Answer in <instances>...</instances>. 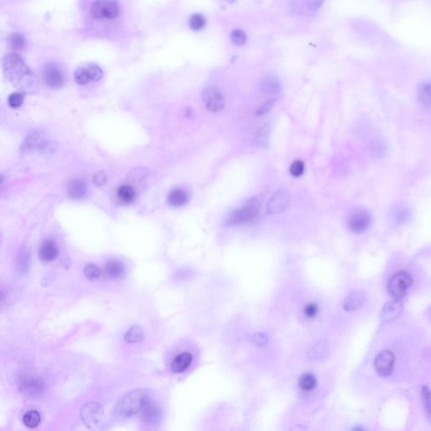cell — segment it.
<instances>
[{"instance_id":"6da1fadb","label":"cell","mask_w":431,"mask_h":431,"mask_svg":"<svg viewBox=\"0 0 431 431\" xmlns=\"http://www.w3.org/2000/svg\"><path fill=\"white\" fill-rule=\"evenodd\" d=\"M2 65L7 79L20 91L32 95L38 90L37 78L19 55H5Z\"/></svg>"},{"instance_id":"7a4b0ae2","label":"cell","mask_w":431,"mask_h":431,"mask_svg":"<svg viewBox=\"0 0 431 431\" xmlns=\"http://www.w3.org/2000/svg\"><path fill=\"white\" fill-rule=\"evenodd\" d=\"M150 402V393L147 390L132 391L125 396L116 405V411L123 417L131 416L141 412Z\"/></svg>"},{"instance_id":"3957f363","label":"cell","mask_w":431,"mask_h":431,"mask_svg":"<svg viewBox=\"0 0 431 431\" xmlns=\"http://www.w3.org/2000/svg\"><path fill=\"white\" fill-rule=\"evenodd\" d=\"M260 210V201L257 198L249 199L240 209L233 211L227 219L228 225H242L254 220Z\"/></svg>"},{"instance_id":"277c9868","label":"cell","mask_w":431,"mask_h":431,"mask_svg":"<svg viewBox=\"0 0 431 431\" xmlns=\"http://www.w3.org/2000/svg\"><path fill=\"white\" fill-rule=\"evenodd\" d=\"M413 279L408 272H398L388 282V291L393 299L400 300L404 297L412 285Z\"/></svg>"},{"instance_id":"5b68a950","label":"cell","mask_w":431,"mask_h":431,"mask_svg":"<svg viewBox=\"0 0 431 431\" xmlns=\"http://www.w3.org/2000/svg\"><path fill=\"white\" fill-rule=\"evenodd\" d=\"M119 5L115 1H96L92 3L90 11L96 19H113L119 15Z\"/></svg>"},{"instance_id":"8992f818","label":"cell","mask_w":431,"mask_h":431,"mask_svg":"<svg viewBox=\"0 0 431 431\" xmlns=\"http://www.w3.org/2000/svg\"><path fill=\"white\" fill-rule=\"evenodd\" d=\"M103 70L97 64H89L80 67L74 73V80L80 85H85L90 82H97L103 77Z\"/></svg>"},{"instance_id":"52a82bcc","label":"cell","mask_w":431,"mask_h":431,"mask_svg":"<svg viewBox=\"0 0 431 431\" xmlns=\"http://www.w3.org/2000/svg\"><path fill=\"white\" fill-rule=\"evenodd\" d=\"M395 363V356L393 352L389 351H383L377 354L374 361V368L382 377H390L393 372Z\"/></svg>"},{"instance_id":"ba28073f","label":"cell","mask_w":431,"mask_h":431,"mask_svg":"<svg viewBox=\"0 0 431 431\" xmlns=\"http://www.w3.org/2000/svg\"><path fill=\"white\" fill-rule=\"evenodd\" d=\"M43 80L51 88H60L65 83V74L58 64L48 63L43 67Z\"/></svg>"},{"instance_id":"9c48e42d","label":"cell","mask_w":431,"mask_h":431,"mask_svg":"<svg viewBox=\"0 0 431 431\" xmlns=\"http://www.w3.org/2000/svg\"><path fill=\"white\" fill-rule=\"evenodd\" d=\"M202 99L208 110L211 112H218L224 107V98L223 94L217 87H208L203 92Z\"/></svg>"},{"instance_id":"30bf717a","label":"cell","mask_w":431,"mask_h":431,"mask_svg":"<svg viewBox=\"0 0 431 431\" xmlns=\"http://www.w3.org/2000/svg\"><path fill=\"white\" fill-rule=\"evenodd\" d=\"M291 195L285 189H281L275 192L269 200L267 203V211L271 214H276L287 210L290 203Z\"/></svg>"},{"instance_id":"8fae6325","label":"cell","mask_w":431,"mask_h":431,"mask_svg":"<svg viewBox=\"0 0 431 431\" xmlns=\"http://www.w3.org/2000/svg\"><path fill=\"white\" fill-rule=\"evenodd\" d=\"M81 416L83 421L89 427L97 425L103 416L101 406L97 402H90L83 406L81 409Z\"/></svg>"},{"instance_id":"7c38bea8","label":"cell","mask_w":431,"mask_h":431,"mask_svg":"<svg viewBox=\"0 0 431 431\" xmlns=\"http://www.w3.org/2000/svg\"><path fill=\"white\" fill-rule=\"evenodd\" d=\"M370 223V215L363 210L354 211L351 215V217H349L348 226L353 233H363L367 229Z\"/></svg>"},{"instance_id":"4fadbf2b","label":"cell","mask_w":431,"mask_h":431,"mask_svg":"<svg viewBox=\"0 0 431 431\" xmlns=\"http://www.w3.org/2000/svg\"><path fill=\"white\" fill-rule=\"evenodd\" d=\"M403 310V303L401 300L393 299L386 303L381 313V318L385 322H392L396 319Z\"/></svg>"},{"instance_id":"5bb4252c","label":"cell","mask_w":431,"mask_h":431,"mask_svg":"<svg viewBox=\"0 0 431 431\" xmlns=\"http://www.w3.org/2000/svg\"><path fill=\"white\" fill-rule=\"evenodd\" d=\"M366 302V295L362 291H353L349 294L344 302V309L346 312H354L359 309Z\"/></svg>"},{"instance_id":"9a60e30c","label":"cell","mask_w":431,"mask_h":431,"mask_svg":"<svg viewBox=\"0 0 431 431\" xmlns=\"http://www.w3.org/2000/svg\"><path fill=\"white\" fill-rule=\"evenodd\" d=\"M329 351V342L325 339H321L317 342L307 352V359L311 361L322 360L328 354Z\"/></svg>"},{"instance_id":"2e32d148","label":"cell","mask_w":431,"mask_h":431,"mask_svg":"<svg viewBox=\"0 0 431 431\" xmlns=\"http://www.w3.org/2000/svg\"><path fill=\"white\" fill-rule=\"evenodd\" d=\"M141 412H142V418L144 419V421L146 422L147 424H156L160 421V418H161L160 408L151 401L144 407V409Z\"/></svg>"},{"instance_id":"e0dca14e","label":"cell","mask_w":431,"mask_h":431,"mask_svg":"<svg viewBox=\"0 0 431 431\" xmlns=\"http://www.w3.org/2000/svg\"><path fill=\"white\" fill-rule=\"evenodd\" d=\"M192 362V354L184 352L178 354L172 362V370L176 373H181L188 369Z\"/></svg>"},{"instance_id":"ac0fdd59","label":"cell","mask_w":431,"mask_h":431,"mask_svg":"<svg viewBox=\"0 0 431 431\" xmlns=\"http://www.w3.org/2000/svg\"><path fill=\"white\" fill-rule=\"evenodd\" d=\"M58 255V249L53 242L45 241L39 249V257L42 261L50 262L56 259Z\"/></svg>"},{"instance_id":"d6986e66","label":"cell","mask_w":431,"mask_h":431,"mask_svg":"<svg viewBox=\"0 0 431 431\" xmlns=\"http://www.w3.org/2000/svg\"><path fill=\"white\" fill-rule=\"evenodd\" d=\"M23 392L30 394L40 393L43 390V383L36 377H27L21 383Z\"/></svg>"},{"instance_id":"ffe728a7","label":"cell","mask_w":431,"mask_h":431,"mask_svg":"<svg viewBox=\"0 0 431 431\" xmlns=\"http://www.w3.org/2000/svg\"><path fill=\"white\" fill-rule=\"evenodd\" d=\"M418 99L423 106L431 109V80H426L418 86Z\"/></svg>"},{"instance_id":"44dd1931","label":"cell","mask_w":431,"mask_h":431,"mask_svg":"<svg viewBox=\"0 0 431 431\" xmlns=\"http://www.w3.org/2000/svg\"><path fill=\"white\" fill-rule=\"evenodd\" d=\"M67 192L71 198H83L86 194V185L80 179H74L69 183Z\"/></svg>"},{"instance_id":"7402d4cb","label":"cell","mask_w":431,"mask_h":431,"mask_svg":"<svg viewBox=\"0 0 431 431\" xmlns=\"http://www.w3.org/2000/svg\"><path fill=\"white\" fill-rule=\"evenodd\" d=\"M188 195L187 193L181 189H176L170 192L168 201L172 207L179 208L182 207L187 202Z\"/></svg>"},{"instance_id":"603a6c76","label":"cell","mask_w":431,"mask_h":431,"mask_svg":"<svg viewBox=\"0 0 431 431\" xmlns=\"http://www.w3.org/2000/svg\"><path fill=\"white\" fill-rule=\"evenodd\" d=\"M144 337L145 335L144 330L138 326H133L131 329H128V332L126 333L124 339L128 343H138L143 341Z\"/></svg>"},{"instance_id":"cb8c5ba5","label":"cell","mask_w":431,"mask_h":431,"mask_svg":"<svg viewBox=\"0 0 431 431\" xmlns=\"http://www.w3.org/2000/svg\"><path fill=\"white\" fill-rule=\"evenodd\" d=\"M421 399L425 415L431 423V390L428 386L422 387Z\"/></svg>"},{"instance_id":"d4e9b609","label":"cell","mask_w":431,"mask_h":431,"mask_svg":"<svg viewBox=\"0 0 431 431\" xmlns=\"http://www.w3.org/2000/svg\"><path fill=\"white\" fill-rule=\"evenodd\" d=\"M117 195L119 198L125 203H131L135 199L136 192L131 185H124L119 187Z\"/></svg>"},{"instance_id":"484cf974","label":"cell","mask_w":431,"mask_h":431,"mask_svg":"<svg viewBox=\"0 0 431 431\" xmlns=\"http://www.w3.org/2000/svg\"><path fill=\"white\" fill-rule=\"evenodd\" d=\"M317 385V379L315 376H313V374L307 373L304 374L300 377L299 380V386L301 389L309 392L315 388Z\"/></svg>"},{"instance_id":"4316f807","label":"cell","mask_w":431,"mask_h":431,"mask_svg":"<svg viewBox=\"0 0 431 431\" xmlns=\"http://www.w3.org/2000/svg\"><path fill=\"white\" fill-rule=\"evenodd\" d=\"M41 422V415L37 411L31 410L25 414L23 416L24 425L29 428H35Z\"/></svg>"},{"instance_id":"83f0119b","label":"cell","mask_w":431,"mask_h":431,"mask_svg":"<svg viewBox=\"0 0 431 431\" xmlns=\"http://www.w3.org/2000/svg\"><path fill=\"white\" fill-rule=\"evenodd\" d=\"M124 271V266L121 262L117 260H111L106 265V273L110 277L117 278L122 275Z\"/></svg>"},{"instance_id":"f1b7e54d","label":"cell","mask_w":431,"mask_h":431,"mask_svg":"<svg viewBox=\"0 0 431 431\" xmlns=\"http://www.w3.org/2000/svg\"><path fill=\"white\" fill-rule=\"evenodd\" d=\"M10 45L11 48L17 51L24 49L26 47V38L24 35L19 32L13 33L10 37Z\"/></svg>"},{"instance_id":"f546056e","label":"cell","mask_w":431,"mask_h":431,"mask_svg":"<svg viewBox=\"0 0 431 431\" xmlns=\"http://www.w3.org/2000/svg\"><path fill=\"white\" fill-rule=\"evenodd\" d=\"M205 25H206V19H205L204 16H201L200 14L193 15L190 19V26L194 31H200V30L203 29Z\"/></svg>"},{"instance_id":"4dcf8cb0","label":"cell","mask_w":431,"mask_h":431,"mask_svg":"<svg viewBox=\"0 0 431 431\" xmlns=\"http://www.w3.org/2000/svg\"><path fill=\"white\" fill-rule=\"evenodd\" d=\"M83 273L87 279H89L90 281H94L99 277L100 270L97 265H94V264H89L84 267Z\"/></svg>"},{"instance_id":"1f68e13d","label":"cell","mask_w":431,"mask_h":431,"mask_svg":"<svg viewBox=\"0 0 431 431\" xmlns=\"http://www.w3.org/2000/svg\"><path fill=\"white\" fill-rule=\"evenodd\" d=\"M23 102H24V96L21 92L12 93L8 98L9 106L12 108H18L19 106H22Z\"/></svg>"},{"instance_id":"d6a6232c","label":"cell","mask_w":431,"mask_h":431,"mask_svg":"<svg viewBox=\"0 0 431 431\" xmlns=\"http://www.w3.org/2000/svg\"><path fill=\"white\" fill-rule=\"evenodd\" d=\"M231 41L236 46H243L247 41V36L243 31L235 30L231 33Z\"/></svg>"},{"instance_id":"836d02e7","label":"cell","mask_w":431,"mask_h":431,"mask_svg":"<svg viewBox=\"0 0 431 431\" xmlns=\"http://www.w3.org/2000/svg\"><path fill=\"white\" fill-rule=\"evenodd\" d=\"M249 340V342L252 343L253 345L259 346V347H262V346H265L267 344L268 337L264 335V334H262V333H255L252 335H250Z\"/></svg>"},{"instance_id":"e575fe53","label":"cell","mask_w":431,"mask_h":431,"mask_svg":"<svg viewBox=\"0 0 431 431\" xmlns=\"http://www.w3.org/2000/svg\"><path fill=\"white\" fill-rule=\"evenodd\" d=\"M319 306L316 303H308L305 306L303 309L304 315L309 319H313L314 318H316L317 315L319 314Z\"/></svg>"},{"instance_id":"d590c367","label":"cell","mask_w":431,"mask_h":431,"mask_svg":"<svg viewBox=\"0 0 431 431\" xmlns=\"http://www.w3.org/2000/svg\"><path fill=\"white\" fill-rule=\"evenodd\" d=\"M304 169H305V167H304L303 162H302L300 160H297V161L293 162L290 167V174L293 177H299L303 174Z\"/></svg>"},{"instance_id":"8d00e7d4","label":"cell","mask_w":431,"mask_h":431,"mask_svg":"<svg viewBox=\"0 0 431 431\" xmlns=\"http://www.w3.org/2000/svg\"><path fill=\"white\" fill-rule=\"evenodd\" d=\"M263 88L270 92H276L279 90L280 86H279V83L276 80H273V79H270V80L267 79L263 83Z\"/></svg>"},{"instance_id":"74e56055","label":"cell","mask_w":431,"mask_h":431,"mask_svg":"<svg viewBox=\"0 0 431 431\" xmlns=\"http://www.w3.org/2000/svg\"><path fill=\"white\" fill-rule=\"evenodd\" d=\"M275 103V99H270L268 101H266L265 104H263V105L258 109L257 114L259 115H262L265 114V113H267V112L274 106Z\"/></svg>"},{"instance_id":"f35d334b","label":"cell","mask_w":431,"mask_h":431,"mask_svg":"<svg viewBox=\"0 0 431 431\" xmlns=\"http://www.w3.org/2000/svg\"><path fill=\"white\" fill-rule=\"evenodd\" d=\"M106 181V177L103 173L99 172L96 174L94 177V183L97 185H103Z\"/></svg>"}]
</instances>
